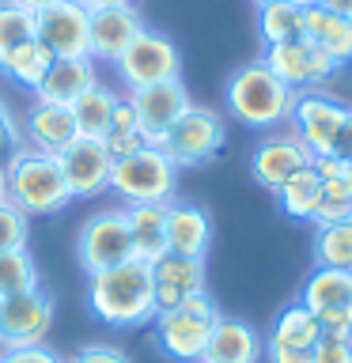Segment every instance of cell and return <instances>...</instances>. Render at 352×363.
Returning <instances> with one entry per match:
<instances>
[{
    "mask_svg": "<svg viewBox=\"0 0 352 363\" xmlns=\"http://www.w3.org/2000/svg\"><path fill=\"white\" fill-rule=\"evenodd\" d=\"M87 306L102 325L136 329L155 318V277L152 265L129 257L102 272H87Z\"/></svg>",
    "mask_w": 352,
    "mask_h": 363,
    "instance_id": "cell-1",
    "label": "cell"
},
{
    "mask_svg": "<svg viewBox=\"0 0 352 363\" xmlns=\"http://www.w3.org/2000/svg\"><path fill=\"white\" fill-rule=\"evenodd\" d=\"M295 95L299 91H292L265 61H250L243 68H235L224 87L227 110L246 129H277V125H284L292 118Z\"/></svg>",
    "mask_w": 352,
    "mask_h": 363,
    "instance_id": "cell-2",
    "label": "cell"
},
{
    "mask_svg": "<svg viewBox=\"0 0 352 363\" xmlns=\"http://www.w3.org/2000/svg\"><path fill=\"white\" fill-rule=\"evenodd\" d=\"M4 197L27 216H53L76 201L57 155L34 152L27 144L4 159Z\"/></svg>",
    "mask_w": 352,
    "mask_h": 363,
    "instance_id": "cell-3",
    "label": "cell"
},
{
    "mask_svg": "<svg viewBox=\"0 0 352 363\" xmlns=\"http://www.w3.org/2000/svg\"><path fill=\"white\" fill-rule=\"evenodd\" d=\"M220 306L209 291H193L186 295L178 306H170V311H159L152 318L155 325V345L163 352L167 359L175 363H201L204 348H209V333L212 325L220 322Z\"/></svg>",
    "mask_w": 352,
    "mask_h": 363,
    "instance_id": "cell-4",
    "label": "cell"
},
{
    "mask_svg": "<svg viewBox=\"0 0 352 363\" xmlns=\"http://www.w3.org/2000/svg\"><path fill=\"white\" fill-rule=\"evenodd\" d=\"M288 121L311 155L352 159V106H341L318 91H299Z\"/></svg>",
    "mask_w": 352,
    "mask_h": 363,
    "instance_id": "cell-5",
    "label": "cell"
},
{
    "mask_svg": "<svg viewBox=\"0 0 352 363\" xmlns=\"http://www.w3.org/2000/svg\"><path fill=\"white\" fill-rule=\"evenodd\" d=\"M110 189L125 204H170L178 189V167L167 159L163 147L148 144L125 159H114Z\"/></svg>",
    "mask_w": 352,
    "mask_h": 363,
    "instance_id": "cell-6",
    "label": "cell"
},
{
    "mask_svg": "<svg viewBox=\"0 0 352 363\" xmlns=\"http://www.w3.org/2000/svg\"><path fill=\"white\" fill-rule=\"evenodd\" d=\"M227 140V129H224V118L209 106H189L182 118L163 133L159 147L167 152V159L175 167H201L224 147Z\"/></svg>",
    "mask_w": 352,
    "mask_h": 363,
    "instance_id": "cell-7",
    "label": "cell"
},
{
    "mask_svg": "<svg viewBox=\"0 0 352 363\" xmlns=\"http://www.w3.org/2000/svg\"><path fill=\"white\" fill-rule=\"evenodd\" d=\"M114 68H118L121 84L129 91H136V87L163 84V79H178L182 76V53L163 30H148L144 27L129 42V50L114 61Z\"/></svg>",
    "mask_w": 352,
    "mask_h": 363,
    "instance_id": "cell-8",
    "label": "cell"
},
{
    "mask_svg": "<svg viewBox=\"0 0 352 363\" xmlns=\"http://www.w3.org/2000/svg\"><path fill=\"white\" fill-rule=\"evenodd\" d=\"M76 257L84 272H102L110 265H121V261L133 257V238H129V220H125V208H102L91 220L79 227L76 238Z\"/></svg>",
    "mask_w": 352,
    "mask_h": 363,
    "instance_id": "cell-9",
    "label": "cell"
},
{
    "mask_svg": "<svg viewBox=\"0 0 352 363\" xmlns=\"http://www.w3.org/2000/svg\"><path fill=\"white\" fill-rule=\"evenodd\" d=\"M53 329V299L42 288L0 299V348L45 345Z\"/></svg>",
    "mask_w": 352,
    "mask_h": 363,
    "instance_id": "cell-10",
    "label": "cell"
},
{
    "mask_svg": "<svg viewBox=\"0 0 352 363\" xmlns=\"http://www.w3.org/2000/svg\"><path fill=\"white\" fill-rule=\"evenodd\" d=\"M34 38L53 57H91V11L79 0H61L34 11Z\"/></svg>",
    "mask_w": 352,
    "mask_h": 363,
    "instance_id": "cell-11",
    "label": "cell"
},
{
    "mask_svg": "<svg viewBox=\"0 0 352 363\" xmlns=\"http://www.w3.org/2000/svg\"><path fill=\"white\" fill-rule=\"evenodd\" d=\"M261 61H265L292 91H307V87L326 84V79L341 68L334 57H329L318 42H311V38H295V42H284V45H269Z\"/></svg>",
    "mask_w": 352,
    "mask_h": 363,
    "instance_id": "cell-12",
    "label": "cell"
},
{
    "mask_svg": "<svg viewBox=\"0 0 352 363\" xmlns=\"http://www.w3.org/2000/svg\"><path fill=\"white\" fill-rule=\"evenodd\" d=\"M129 102L136 110L141 133L148 136V144H155V147H159V140H163V133L170 129V125L193 106L182 76L178 79H163V84H152V87H136V91H129Z\"/></svg>",
    "mask_w": 352,
    "mask_h": 363,
    "instance_id": "cell-13",
    "label": "cell"
},
{
    "mask_svg": "<svg viewBox=\"0 0 352 363\" xmlns=\"http://www.w3.org/2000/svg\"><path fill=\"white\" fill-rule=\"evenodd\" d=\"M57 163H61V174L68 182V189H72V197H95V193L110 189L114 159L106 152V144L95 140V136H76L57 155Z\"/></svg>",
    "mask_w": 352,
    "mask_h": 363,
    "instance_id": "cell-14",
    "label": "cell"
},
{
    "mask_svg": "<svg viewBox=\"0 0 352 363\" xmlns=\"http://www.w3.org/2000/svg\"><path fill=\"white\" fill-rule=\"evenodd\" d=\"M311 163H314V155L307 152V144L295 133H269L254 147V155H250V174H254L261 189L277 193L295 170H303Z\"/></svg>",
    "mask_w": 352,
    "mask_h": 363,
    "instance_id": "cell-15",
    "label": "cell"
},
{
    "mask_svg": "<svg viewBox=\"0 0 352 363\" xmlns=\"http://www.w3.org/2000/svg\"><path fill=\"white\" fill-rule=\"evenodd\" d=\"M91 11V61H118L129 42L144 30V16L136 4H106Z\"/></svg>",
    "mask_w": 352,
    "mask_h": 363,
    "instance_id": "cell-16",
    "label": "cell"
},
{
    "mask_svg": "<svg viewBox=\"0 0 352 363\" xmlns=\"http://www.w3.org/2000/svg\"><path fill=\"white\" fill-rule=\"evenodd\" d=\"M76 136H79V129H76L72 110L57 106V102H38L34 99L27 121H23V140H27V147L45 152V155H61Z\"/></svg>",
    "mask_w": 352,
    "mask_h": 363,
    "instance_id": "cell-17",
    "label": "cell"
},
{
    "mask_svg": "<svg viewBox=\"0 0 352 363\" xmlns=\"http://www.w3.org/2000/svg\"><path fill=\"white\" fill-rule=\"evenodd\" d=\"M152 277H155V314L178 306L186 295L204 288V257H182V254H167L152 261Z\"/></svg>",
    "mask_w": 352,
    "mask_h": 363,
    "instance_id": "cell-18",
    "label": "cell"
},
{
    "mask_svg": "<svg viewBox=\"0 0 352 363\" xmlns=\"http://www.w3.org/2000/svg\"><path fill=\"white\" fill-rule=\"evenodd\" d=\"M212 246V220L201 204L170 201L167 204V250L182 257H204Z\"/></svg>",
    "mask_w": 352,
    "mask_h": 363,
    "instance_id": "cell-19",
    "label": "cell"
},
{
    "mask_svg": "<svg viewBox=\"0 0 352 363\" xmlns=\"http://www.w3.org/2000/svg\"><path fill=\"white\" fill-rule=\"evenodd\" d=\"M95 65L91 57H57L50 65V72L34 91L38 102H57V106H72V102L84 95V91L95 84Z\"/></svg>",
    "mask_w": 352,
    "mask_h": 363,
    "instance_id": "cell-20",
    "label": "cell"
},
{
    "mask_svg": "<svg viewBox=\"0 0 352 363\" xmlns=\"http://www.w3.org/2000/svg\"><path fill=\"white\" fill-rule=\"evenodd\" d=\"M261 359V337L254 325L238 322V318H220L209 333L201 363H258Z\"/></svg>",
    "mask_w": 352,
    "mask_h": 363,
    "instance_id": "cell-21",
    "label": "cell"
},
{
    "mask_svg": "<svg viewBox=\"0 0 352 363\" xmlns=\"http://www.w3.org/2000/svg\"><path fill=\"white\" fill-rule=\"evenodd\" d=\"M125 220H129L133 257L152 265L167 254V204H125Z\"/></svg>",
    "mask_w": 352,
    "mask_h": 363,
    "instance_id": "cell-22",
    "label": "cell"
},
{
    "mask_svg": "<svg viewBox=\"0 0 352 363\" xmlns=\"http://www.w3.org/2000/svg\"><path fill=\"white\" fill-rule=\"evenodd\" d=\"M303 38L318 42L337 65L352 61V19H341L334 11H326L322 4L303 8Z\"/></svg>",
    "mask_w": 352,
    "mask_h": 363,
    "instance_id": "cell-23",
    "label": "cell"
},
{
    "mask_svg": "<svg viewBox=\"0 0 352 363\" xmlns=\"http://www.w3.org/2000/svg\"><path fill=\"white\" fill-rule=\"evenodd\" d=\"M299 303L307 306V311H314V314L337 311V306H352V272L314 265V272L303 280Z\"/></svg>",
    "mask_w": 352,
    "mask_h": 363,
    "instance_id": "cell-24",
    "label": "cell"
},
{
    "mask_svg": "<svg viewBox=\"0 0 352 363\" xmlns=\"http://www.w3.org/2000/svg\"><path fill=\"white\" fill-rule=\"evenodd\" d=\"M318 201H322V178H318L314 163L303 167V170H295V174L277 189L280 212L292 216V220H299V223H311V220H314Z\"/></svg>",
    "mask_w": 352,
    "mask_h": 363,
    "instance_id": "cell-25",
    "label": "cell"
},
{
    "mask_svg": "<svg viewBox=\"0 0 352 363\" xmlns=\"http://www.w3.org/2000/svg\"><path fill=\"white\" fill-rule=\"evenodd\" d=\"M114 106H118V95H114L106 84H99V79H95V84H91L68 110H72V118H76L79 136H95V140H102V136L110 133Z\"/></svg>",
    "mask_w": 352,
    "mask_h": 363,
    "instance_id": "cell-26",
    "label": "cell"
},
{
    "mask_svg": "<svg viewBox=\"0 0 352 363\" xmlns=\"http://www.w3.org/2000/svg\"><path fill=\"white\" fill-rule=\"evenodd\" d=\"M57 61V57L50 53V45H42L38 38L23 42L19 50H11L4 61H0V72H4L11 84L27 87V91H38V84L45 79V72H50V65Z\"/></svg>",
    "mask_w": 352,
    "mask_h": 363,
    "instance_id": "cell-27",
    "label": "cell"
},
{
    "mask_svg": "<svg viewBox=\"0 0 352 363\" xmlns=\"http://www.w3.org/2000/svg\"><path fill=\"white\" fill-rule=\"evenodd\" d=\"M318 337H322V325H318V314L307 311V306L295 299L292 306H284L273 322V337L269 345H284V348H314Z\"/></svg>",
    "mask_w": 352,
    "mask_h": 363,
    "instance_id": "cell-28",
    "label": "cell"
},
{
    "mask_svg": "<svg viewBox=\"0 0 352 363\" xmlns=\"http://www.w3.org/2000/svg\"><path fill=\"white\" fill-rule=\"evenodd\" d=\"M258 34H261V42H265V50L269 45H284V42L303 38V8L292 4V0L261 4L258 8Z\"/></svg>",
    "mask_w": 352,
    "mask_h": 363,
    "instance_id": "cell-29",
    "label": "cell"
},
{
    "mask_svg": "<svg viewBox=\"0 0 352 363\" xmlns=\"http://www.w3.org/2000/svg\"><path fill=\"white\" fill-rule=\"evenodd\" d=\"M314 265L352 272V220L314 227Z\"/></svg>",
    "mask_w": 352,
    "mask_h": 363,
    "instance_id": "cell-30",
    "label": "cell"
},
{
    "mask_svg": "<svg viewBox=\"0 0 352 363\" xmlns=\"http://www.w3.org/2000/svg\"><path fill=\"white\" fill-rule=\"evenodd\" d=\"M38 288V265L27 250H0V299Z\"/></svg>",
    "mask_w": 352,
    "mask_h": 363,
    "instance_id": "cell-31",
    "label": "cell"
},
{
    "mask_svg": "<svg viewBox=\"0 0 352 363\" xmlns=\"http://www.w3.org/2000/svg\"><path fill=\"white\" fill-rule=\"evenodd\" d=\"M31 38H34V11L11 4V0H0V61Z\"/></svg>",
    "mask_w": 352,
    "mask_h": 363,
    "instance_id": "cell-32",
    "label": "cell"
},
{
    "mask_svg": "<svg viewBox=\"0 0 352 363\" xmlns=\"http://www.w3.org/2000/svg\"><path fill=\"white\" fill-rule=\"evenodd\" d=\"M27 235H31V216L4 197L0 201V250H27Z\"/></svg>",
    "mask_w": 352,
    "mask_h": 363,
    "instance_id": "cell-33",
    "label": "cell"
},
{
    "mask_svg": "<svg viewBox=\"0 0 352 363\" xmlns=\"http://www.w3.org/2000/svg\"><path fill=\"white\" fill-rule=\"evenodd\" d=\"M311 363H352V340L322 333V337H318V345L311 348Z\"/></svg>",
    "mask_w": 352,
    "mask_h": 363,
    "instance_id": "cell-34",
    "label": "cell"
},
{
    "mask_svg": "<svg viewBox=\"0 0 352 363\" xmlns=\"http://www.w3.org/2000/svg\"><path fill=\"white\" fill-rule=\"evenodd\" d=\"M23 144H27V140H23V125L11 118L8 102L0 99V163H4L8 155H16Z\"/></svg>",
    "mask_w": 352,
    "mask_h": 363,
    "instance_id": "cell-35",
    "label": "cell"
},
{
    "mask_svg": "<svg viewBox=\"0 0 352 363\" xmlns=\"http://www.w3.org/2000/svg\"><path fill=\"white\" fill-rule=\"evenodd\" d=\"M341 220H352V197H329V193H322L311 223L326 227V223H341Z\"/></svg>",
    "mask_w": 352,
    "mask_h": 363,
    "instance_id": "cell-36",
    "label": "cell"
},
{
    "mask_svg": "<svg viewBox=\"0 0 352 363\" xmlns=\"http://www.w3.org/2000/svg\"><path fill=\"white\" fill-rule=\"evenodd\" d=\"M102 144H106L110 159H125L133 152H141V147H148V136L141 129H129V133H106L102 136Z\"/></svg>",
    "mask_w": 352,
    "mask_h": 363,
    "instance_id": "cell-37",
    "label": "cell"
},
{
    "mask_svg": "<svg viewBox=\"0 0 352 363\" xmlns=\"http://www.w3.org/2000/svg\"><path fill=\"white\" fill-rule=\"evenodd\" d=\"M0 363H65V359L45 345H23V348H4Z\"/></svg>",
    "mask_w": 352,
    "mask_h": 363,
    "instance_id": "cell-38",
    "label": "cell"
},
{
    "mask_svg": "<svg viewBox=\"0 0 352 363\" xmlns=\"http://www.w3.org/2000/svg\"><path fill=\"white\" fill-rule=\"evenodd\" d=\"M65 363H133V359L114 345H84L72 359H65Z\"/></svg>",
    "mask_w": 352,
    "mask_h": 363,
    "instance_id": "cell-39",
    "label": "cell"
},
{
    "mask_svg": "<svg viewBox=\"0 0 352 363\" xmlns=\"http://www.w3.org/2000/svg\"><path fill=\"white\" fill-rule=\"evenodd\" d=\"M318 325H322V333H334V337H348L352 340V306H337V311L318 314Z\"/></svg>",
    "mask_w": 352,
    "mask_h": 363,
    "instance_id": "cell-40",
    "label": "cell"
},
{
    "mask_svg": "<svg viewBox=\"0 0 352 363\" xmlns=\"http://www.w3.org/2000/svg\"><path fill=\"white\" fill-rule=\"evenodd\" d=\"M129 129H141V125H136V110H133L129 99H118L114 118H110V133H129Z\"/></svg>",
    "mask_w": 352,
    "mask_h": 363,
    "instance_id": "cell-41",
    "label": "cell"
},
{
    "mask_svg": "<svg viewBox=\"0 0 352 363\" xmlns=\"http://www.w3.org/2000/svg\"><path fill=\"white\" fill-rule=\"evenodd\" d=\"M269 363H311V348H284V345H269Z\"/></svg>",
    "mask_w": 352,
    "mask_h": 363,
    "instance_id": "cell-42",
    "label": "cell"
},
{
    "mask_svg": "<svg viewBox=\"0 0 352 363\" xmlns=\"http://www.w3.org/2000/svg\"><path fill=\"white\" fill-rule=\"evenodd\" d=\"M326 11H334V16H341V19H352V0H318Z\"/></svg>",
    "mask_w": 352,
    "mask_h": 363,
    "instance_id": "cell-43",
    "label": "cell"
},
{
    "mask_svg": "<svg viewBox=\"0 0 352 363\" xmlns=\"http://www.w3.org/2000/svg\"><path fill=\"white\" fill-rule=\"evenodd\" d=\"M11 4H23V8H31V11H42V8H50V4H61V0H11Z\"/></svg>",
    "mask_w": 352,
    "mask_h": 363,
    "instance_id": "cell-44",
    "label": "cell"
},
{
    "mask_svg": "<svg viewBox=\"0 0 352 363\" xmlns=\"http://www.w3.org/2000/svg\"><path fill=\"white\" fill-rule=\"evenodd\" d=\"M84 8H106V4H136V0H79Z\"/></svg>",
    "mask_w": 352,
    "mask_h": 363,
    "instance_id": "cell-45",
    "label": "cell"
},
{
    "mask_svg": "<svg viewBox=\"0 0 352 363\" xmlns=\"http://www.w3.org/2000/svg\"><path fill=\"white\" fill-rule=\"evenodd\" d=\"M0 201H4V163H0Z\"/></svg>",
    "mask_w": 352,
    "mask_h": 363,
    "instance_id": "cell-46",
    "label": "cell"
},
{
    "mask_svg": "<svg viewBox=\"0 0 352 363\" xmlns=\"http://www.w3.org/2000/svg\"><path fill=\"white\" fill-rule=\"evenodd\" d=\"M311 4H318V0H299V8H311Z\"/></svg>",
    "mask_w": 352,
    "mask_h": 363,
    "instance_id": "cell-47",
    "label": "cell"
},
{
    "mask_svg": "<svg viewBox=\"0 0 352 363\" xmlns=\"http://www.w3.org/2000/svg\"><path fill=\"white\" fill-rule=\"evenodd\" d=\"M254 4H258V8H261V4H273V0H254Z\"/></svg>",
    "mask_w": 352,
    "mask_h": 363,
    "instance_id": "cell-48",
    "label": "cell"
},
{
    "mask_svg": "<svg viewBox=\"0 0 352 363\" xmlns=\"http://www.w3.org/2000/svg\"><path fill=\"white\" fill-rule=\"evenodd\" d=\"M292 4H299V0H292Z\"/></svg>",
    "mask_w": 352,
    "mask_h": 363,
    "instance_id": "cell-49",
    "label": "cell"
}]
</instances>
